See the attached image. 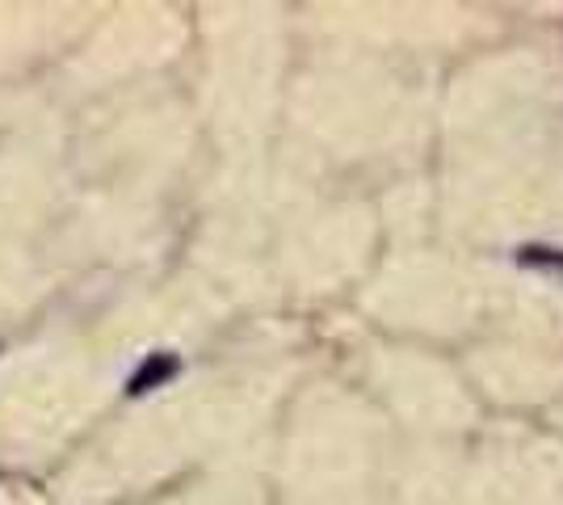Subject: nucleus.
<instances>
[{"instance_id":"f257e3e1","label":"nucleus","mask_w":563,"mask_h":505,"mask_svg":"<svg viewBox=\"0 0 563 505\" xmlns=\"http://www.w3.org/2000/svg\"><path fill=\"white\" fill-rule=\"evenodd\" d=\"M177 366H181V362L173 359V354H165V350H161V354H147L140 371L126 380V392H131V396H143V392H152V387L168 384V380L177 375Z\"/></svg>"}]
</instances>
